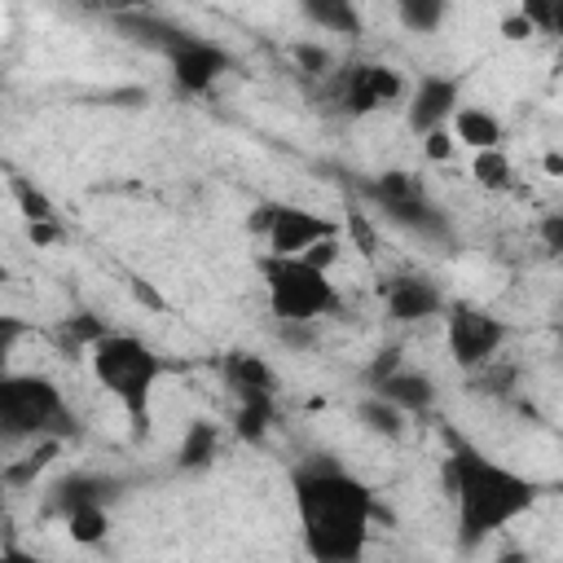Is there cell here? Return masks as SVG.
Instances as JSON below:
<instances>
[{
  "instance_id": "1",
  "label": "cell",
  "mask_w": 563,
  "mask_h": 563,
  "mask_svg": "<svg viewBox=\"0 0 563 563\" xmlns=\"http://www.w3.org/2000/svg\"><path fill=\"white\" fill-rule=\"evenodd\" d=\"M290 501L299 541L312 563H365L374 519L383 506L374 488L330 453H308L290 466Z\"/></svg>"
},
{
  "instance_id": "2",
  "label": "cell",
  "mask_w": 563,
  "mask_h": 563,
  "mask_svg": "<svg viewBox=\"0 0 563 563\" xmlns=\"http://www.w3.org/2000/svg\"><path fill=\"white\" fill-rule=\"evenodd\" d=\"M444 435H449V453H444L440 479L453 501V541L462 554H475L484 541H493L537 506L541 484L515 466L493 462L466 435L457 431H444Z\"/></svg>"
},
{
  "instance_id": "3",
  "label": "cell",
  "mask_w": 563,
  "mask_h": 563,
  "mask_svg": "<svg viewBox=\"0 0 563 563\" xmlns=\"http://www.w3.org/2000/svg\"><path fill=\"white\" fill-rule=\"evenodd\" d=\"M88 365H92V378L119 400L132 435H145L150 431V405H154V387L163 383L167 374V361L163 352H154L145 339L136 334H123V330H110L92 352H88Z\"/></svg>"
},
{
  "instance_id": "4",
  "label": "cell",
  "mask_w": 563,
  "mask_h": 563,
  "mask_svg": "<svg viewBox=\"0 0 563 563\" xmlns=\"http://www.w3.org/2000/svg\"><path fill=\"white\" fill-rule=\"evenodd\" d=\"M0 431L9 444L22 440H75L79 435V418L66 405L62 387L48 374L35 369H4L0 378Z\"/></svg>"
},
{
  "instance_id": "5",
  "label": "cell",
  "mask_w": 563,
  "mask_h": 563,
  "mask_svg": "<svg viewBox=\"0 0 563 563\" xmlns=\"http://www.w3.org/2000/svg\"><path fill=\"white\" fill-rule=\"evenodd\" d=\"M356 194H361L378 216H387L396 229H405V233H413V238H422V242H435V246L453 242V224H449L444 207L427 194V185H422L413 172L391 167V172L365 176V180H356Z\"/></svg>"
},
{
  "instance_id": "6",
  "label": "cell",
  "mask_w": 563,
  "mask_h": 563,
  "mask_svg": "<svg viewBox=\"0 0 563 563\" xmlns=\"http://www.w3.org/2000/svg\"><path fill=\"white\" fill-rule=\"evenodd\" d=\"M260 277L268 290V312L282 325H312L317 317L339 312V290L330 282V273L312 268L308 260H282V255H264L260 260Z\"/></svg>"
},
{
  "instance_id": "7",
  "label": "cell",
  "mask_w": 563,
  "mask_h": 563,
  "mask_svg": "<svg viewBox=\"0 0 563 563\" xmlns=\"http://www.w3.org/2000/svg\"><path fill=\"white\" fill-rule=\"evenodd\" d=\"M167 57V70H172V84L185 92V97H202L211 92L229 70H233V53L207 35H194L185 26H167V35L158 40V48Z\"/></svg>"
},
{
  "instance_id": "8",
  "label": "cell",
  "mask_w": 563,
  "mask_h": 563,
  "mask_svg": "<svg viewBox=\"0 0 563 563\" xmlns=\"http://www.w3.org/2000/svg\"><path fill=\"white\" fill-rule=\"evenodd\" d=\"M506 339H510V325L501 317H493L488 308L466 303V299L449 303V312H444V343H449V356H453L457 369L479 374L484 365L497 361Z\"/></svg>"
},
{
  "instance_id": "9",
  "label": "cell",
  "mask_w": 563,
  "mask_h": 563,
  "mask_svg": "<svg viewBox=\"0 0 563 563\" xmlns=\"http://www.w3.org/2000/svg\"><path fill=\"white\" fill-rule=\"evenodd\" d=\"M400 97H405V79H400V70H391L383 62L352 57L330 75V110L343 119H365Z\"/></svg>"
},
{
  "instance_id": "10",
  "label": "cell",
  "mask_w": 563,
  "mask_h": 563,
  "mask_svg": "<svg viewBox=\"0 0 563 563\" xmlns=\"http://www.w3.org/2000/svg\"><path fill=\"white\" fill-rule=\"evenodd\" d=\"M260 233H264V246L268 255H282V260H295L303 251H312L317 242H330L339 238V220L321 216V211H308L299 202H273L260 211Z\"/></svg>"
},
{
  "instance_id": "11",
  "label": "cell",
  "mask_w": 563,
  "mask_h": 563,
  "mask_svg": "<svg viewBox=\"0 0 563 563\" xmlns=\"http://www.w3.org/2000/svg\"><path fill=\"white\" fill-rule=\"evenodd\" d=\"M462 110V75H444V70H427L405 106V123L413 136H431L444 123H453V114Z\"/></svg>"
},
{
  "instance_id": "12",
  "label": "cell",
  "mask_w": 563,
  "mask_h": 563,
  "mask_svg": "<svg viewBox=\"0 0 563 563\" xmlns=\"http://www.w3.org/2000/svg\"><path fill=\"white\" fill-rule=\"evenodd\" d=\"M378 295H383V308L396 325H418V321H435L449 312L440 282H431L427 273H391L378 286Z\"/></svg>"
},
{
  "instance_id": "13",
  "label": "cell",
  "mask_w": 563,
  "mask_h": 563,
  "mask_svg": "<svg viewBox=\"0 0 563 563\" xmlns=\"http://www.w3.org/2000/svg\"><path fill=\"white\" fill-rule=\"evenodd\" d=\"M123 479L119 475H106V471H70V475H62L53 488H48V497H44V515H57V519H66V515H75V510H84V506H114L119 497H123Z\"/></svg>"
},
{
  "instance_id": "14",
  "label": "cell",
  "mask_w": 563,
  "mask_h": 563,
  "mask_svg": "<svg viewBox=\"0 0 563 563\" xmlns=\"http://www.w3.org/2000/svg\"><path fill=\"white\" fill-rule=\"evenodd\" d=\"M220 378H224L233 405H277V374L255 352H242V347L224 352L220 356Z\"/></svg>"
},
{
  "instance_id": "15",
  "label": "cell",
  "mask_w": 563,
  "mask_h": 563,
  "mask_svg": "<svg viewBox=\"0 0 563 563\" xmlns=\"http://www.w3.org/2000/svg\"><path fill=\"white\" fill-rule=\"evenodd\" d=\"M374 396H383V400H391L405 418H413V413H431L435 409V378L431 374H422V369H396L383 387H374Z\"/></svg>"
},
{
  "instance_id": "16",
  "label": "cell",
  "mask_w": 563,
  "mask_h": 563,
  "mask_svg": "<svg viewBox=\"0 0 563 563\" xmlns=\"http://www.w3.org/2000/svg\"><path fill=\"white\" fill-rule=\"evenodd\" d=\"M216 457H220V427L211 418H189L185 431H180V444H176V471L198 475Z\"/></svg>"
},
{
  "instance_id": "17",
  "label": "cell",
  "mask_w": 563,
  "mask_h": 563,
  "mask_svg": "<svg viewBox=\"0 0 563 563\" xmlns=\"http://www.w3.org/2000/svg\"><path fill=\"white\" fill-rule=\"evenodd\" d=\"M453 141L466 145L471 154H484V150H501L506 128H501V119H497L493 110H484V106H462V110L453 114Z\"/></svg>"
},
{
  "instance_id": "18",
  "label": "cell",
  "mask_w": 563,
  "mask_h": 563,
  "mask_svg": "<svg viewBox=\"0 0 563 563\" xmlns=\"http://www.w3.org/2000/svg\"><path fill=\"white\" fill-rule=\"evenodd\" d=\"M299 13L317 26V31H325V35H361V9L356 4H347V0H303L299 4Z\"/></svg>"
},
{
  "instance_id": "19",
  "label": "cell",
  "mask_w": 563,
  "mask_h": 563,
  "mask_svg": "<svg viewBox=\"0 0 563 563\" xmlns=\"http://www.w3.org/2000/svg\"><path fill=\"white\" fill-rule=\"evenodd\" d=\"M356 422H361L369 435H378V440H400V435H405V427H409V422H405V413H400L391 400L374 396V391L356 400Z\"/></svg>"
},
{
  "instance_id": "20",
  "label": "cell",
  "mask_w": 563,
  "mask_h": 563,
  "mask_svg": "<svg viewBox=\"0 0 563 563\" xmlns=\"http://www.w3.org/2000/svg\"><path fill=\"white\" fill-rule=\"evenodd\" d=\"M57 453H62V440H35L26 457L4 462V484H9V488H31V484H35V475H44V471L53 466V457H57Z\"/></svg>"
},
{
  "instance_id": "21",
  "label": "cell",
  "mask_w": 563,
  "mask_h": 563,
  "mask_svg": "<svg viewBox=\"0 0 563 563\" xmlns=\"http://www.w3.org/2000/svg\"><path fill=\"white\" fill-rule=\"evenodd\" d=\"M449 18V4L444 0H396V22L409 31V35H435Z\"/></svg>"
},
{
  "instance_id": "22",
  "label": "cell",
  "mask_w": 563,
  "mask_h": 563,
  "mask_svg": "<svg viewBox=\"0 0 563 563\" xmlns=\"http://www.w3.org/2000/svg\"><path fill=\"white\" fill-rule=\"evenodd\" d=\"M106 334H110V325H106L97 312H75V317H66V321L57 325V343H62L66 352H92Z\"/></svg>"
},
{
  "instance_id": "23",
  "label": "cell",
  "mask_w": 563,
  "mask_h": 563,
  "mask_svg": "<svg viewBox=\"0 0 563 563\" xmlns=\"http://www.w3.org/2000/svg\"><path fill=\"white\" fill-rule=\"evenodd\" d=\"M9 194H13L18 211L26 216V224H53V220H57L53 198H48L40 185H31L26 176H9Z\"/></svg>"
},
{
  "instance_id": "24",
  "label": "cell",
  "mask_w": 563,
  "mask_h": 563,
  "mask_svg": "<svg viewBox=\"0 0 563 563\" xmlns=\"http://www.w3.org/2000/svg\"><path fill=\"white\" fill-rule=\"evenodd\" d=\"M62 523H66L75 545H101L110 537V506H84V510L66 515Z\"/></svg>"
},
{
  "instance_id": "25",
  "label": "cell",
  "mask_w": 563,
  "mask_h": 563,
  "mask_svg": "<svg viewBox=\"0 0 563 563\" xmlns=\"http://www.w3.org/2000/svg\"><path fill=\"white\" fill-rule=\"evenodd\" d=\"M471 176H475L479 189H493V194H501V189L515 185V167H510L506 150H484V154H475V158H471Z\"/></svg>"
},
{
  "instance_id": "26",
  "label": "cell",
  "mask_w": 563,
  "mask_h": 563,
  "mask_svg": "<svg viewBox=\"0 0 563 563\" xmlns=\"http://www.w3.org/2000/svg\"><path fill=\"white\" fill-rule=\"evenodd\" d=\"M277 422V405H233V435L260 444Z\"/></svg>"
},
{
  "instance_id": "27",
  "label": "cell",
  "mask_w": 563,
  "mask_h": 563,
  "mask_svg": "<svg viewBox=\"0 0 563 563\" xmlns=\"http://www.w3.org/2000/svg\"><path fill=\"white\" fill-rule=\"evenodd\" d=\"M519 13L532 22L541 35H563V0H523Z\"/></svg>"
},
{
  "instance_id": "28",
  "label": "cell",
  "mask_w": 563,
  "mask_h": 563,
  "mask_svg": "<svg viewBox=\"0 0 563 563\" xmlns=\"http://www.w3.org/2000/svg\"><path fill=\"white\" fill-rule=\"evenodd\" d=\"M290 57L299 62L303 75H317V79H330V75H334V57H330V48H321V44H312V40L295 44Z\"/></svg>"
},
{
  "instance_id": "29",
  "label": "cell",
  "mask_w": 563,
  "mask_h": 563,
  "mask_svg": "<svg viewBox=\"0 0 563 563\" xmlns=\"http://www.w3.org/2000/svg\"><path fill=\"white\" fill-rule=\"evenodd\" d=\"M396 369H405V347H396V343H391V347H378V356L365 365V387H369V391L383 387Z\"/></svg>"
},
{
  "instance_id": "30",
  "label": "cell",
  "mask_w": 563,
  "mask_h": 563,
  "mask_svg": "<svg viewBox=\"0 0 563 563\" xmlns=\"http://www.w3.org/2000/svg\"><path fill=\"white\" fill-rule=\"evenodd\" d=\"M537 238H541V246H545L550 255H563V207H559V211H545V216L537 220Z\"/></svg>"
},
{
  "instance_id": "31",
  "label": "cell",
  "mask_w": 563,
  "mask_h": 563,
  "mask_svg": "<svg viewBox=\"0 0 563 563\" xmlns=\"http://www.w3.org/2000/svg\"><path fill=\"white\" fill-rule=\"evenodd\" d=\"M453 150H457V141H453V128H440V132L422 136V154H427L431 163H444V158H453Z\"/></svg>"
},
{
  "instance_id": "32",
  "label": "cell",
  "mask_w": 563,
  "mask_h": 563,
  "mask_svg": "<svg viewBox=\"0 0 563 563\" xmlns=\"http://www.w3.org/2000/svg\"><path fill=\"white\" fill-rule=\"evenodd\" d=\"M347 233H352L356 251H361L365 260H374V246H378V238H374V229H369V220H365L361 211H352V216H347Z\"/></svg>"
},
{
  "instance_id": "33",
  "label": "cell",
  "mask_w": 563,
  "mask_h": 563,
  "mask_svg": "<svg viewBox=\"0 0 563 563\" xmlns=\"http://www.w3.org/2000/svg\"><path fill=\"white\" fill-rule=\"evenodd\" d=\"M339 251H343V246H339V238H330V242H317L312 251H303L299 260H308L312 268H321V273H330V268H334V260H339Z\"/></svg>"
},
{
  "instance_id": "34",
  "label": "cell",
  "mask_w": 563,
  "mask_h": 563,
  "mask_svg": "<svg viewBox=\"0 0 563 563\" xmlns=\"http://www.w3.org/2000/svg\"><path fill=\"white\" fill-rule=\"evenodd\" d=\"M26 334V325L18 321V317H0V361L9 365V356H13V343Z\"/></svg>"
},
{
  "instance_id": "35",
  "label": "cell",
  "mask_w": 563,
  "mask_h": 563,
  "mask_svg": "<svg viewBox=\"0 0 563 563\" xmlns=\"http://www.w3.org/2000/svg\"><path fill=\"white\" fill-rule=\"evenodd\" d=\"M510 378H515V369H488L484 378H475V391H497L501 396V391H510Z\"/></svg>"
},
{
  "instance_id": "36",
  "label": "cell",
  "mask_w": 563,
  "mask_h": 563,
  "mask_svg": "<svg viewBox=\"0 0 563 563\" xmlns=\"http://www.w3.org/2000/svg\"><path fill=\"white\" fill-rule=\"evenodd\" d=\"M501 35H506V40H528V35H537V31H532V22H528L523 13H506V18H501Z\"/></svg>"
},
{
  "instance_id": "37",
  "label": "cell",
  "mask_w": 563,
  "mask_h": 563,
  "mask_svg": "<svg viewBox=\"0 0 563 563\" xmlns=\"http://www.w3.org/2000/svg\"><path fill=\"white\" fill-rule=\"evenodd\" d=\"M26 233H31L35 246H53V242L62 238V224H57V220H53V224H26Z\"/></svg>"
},
{
  "instance_id": "38",
  "label": "cell",
  "mask_w": 563,
  "mask_h": 563,
  "mask_svg": "<svg viewBox=\"0 0 563 563\" xmlns=\"http://www.w3.org/2000/svg\"><path fill=\"white\" fill-rule=\"evenodd\" d=\"M0 563H53V559H40V554H31V550H22V545H4V559Z\"/></svg>"
},
{
  "instance_id": "39",
  "label": "cell",
  "mask_w": 563,
  "mask_h": 563,
  "mask_svg": "<svg viewBox=\"0 0 563 563\" xmlns=\"http://www.w3.org/2000/svg\"><path fill=\"white\" fill-rule=\"evenodd\" d=\"M132 295H136V299H141V303H150V308H163V299H158V295H154V290H150V282H141V277H136V282H132Z\"/></svg>"
},
{
  "instance_id": "40",
  "label": "cell",
  "mask_w": 563,
  "mask_h": 563,
  "mask_svg": "<svg viewBox=\"0 0 563 563\" xmlns=\"http://www.w3.org/2000/svg\"><path fill=\"white\" fill-rule=\"evenodd\" d=\"M545 172H550V176H563V154H559V150L545 154Z\"/></svg>"
},
{
  "instance_id": "41",
  "label": "cell",
  "mask_w": 563,
  "mask_h": 563,
  "mask_svg": "<svg viewBox=\"0 0 563 563\" xmlns=\"http://www.w3.org/2000/svg\"><path fill=\"white\" fill-rule=\"evenodd\" d=\"M497 563H532V559H528L523 550H501V554H497Z\"/></svg>"
},
{
  "instance_id": "42",
  "label": "cell",
  "mask_w": 563,
  "mask_h": 563,
  "mask_svg": "<svg viewBox=\"0 0 563 563\" xmlns=\"http://www.w3.org/2000/svg\"><path fill=\"white\" fill-rule=\"evenodd\" d=\"M559 260H563V255H559Z\"/></svg>"
}]
</instances>
